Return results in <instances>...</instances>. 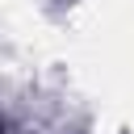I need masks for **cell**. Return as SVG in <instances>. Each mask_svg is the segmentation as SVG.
<instances>
[]
</instances>
